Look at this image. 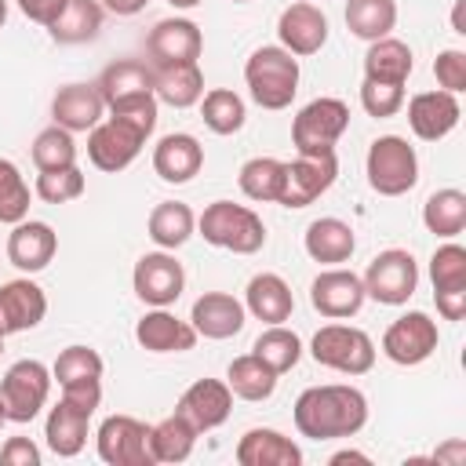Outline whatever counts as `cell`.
<instances>
[{
  "mask_svg": "<svg viewBox=\"0 0 466 466\" xmlns=\"http://www.w3.org/2000/svg\"><path fill=\"white\" fill-rule=\"evenodd\" d=\"M109 109V116H116V120H124V124H131L138 135H153V127H157V109H160V102H157V95L153 91H138V95H127V98H116V102H109L106 106Z\"/></svg>",
  "mask_w": 466,
  "mask_h": 466,
  "instance_id": "46",
  "label": "cell"
},
{
  "mask_svg": "<svg viewBox=\"0 0 466 466\" xmlns=\"http://www.w3.org/2000/svg\"><path fill=\"white\" fill-rule=\"evenodd\" d=\"M244 309L262 324H284L291 320L295 295L280 273H255L244 288Z\"/></svg>",
  "mask_w": 466,
  "mask_h": 466,
  "instance_id": "27",
  "label": "cell"
},
{
  "mask_svg": "<svg viewBox=\"0 0 466 466\" xmlns=\"http://www.w3.org/2000/svg\"><path fill=\"white\" fill-rule=\"evenodd\" d=\"M350 127V106L342 98H313L291 120V146L302 157H328Z\"/></svg>",
  "mask_w": 466,
  "mask_h": 466,
  "instance_id": "5",
  "label": "cell"
},
{
  "mask_svg": "<svg viewBox=\"0 0 466 466\" xmlns=\"http://www.w3.org/2000/svg\"><path fill=\"white\" fill-rule=\"evenodd\" d=\"M339 175V160L335 153L328 157H295L291 164H284V186H280V208H309L317 197H324L335 186Z\"/></svg>",
  "mask_w": 466,
  "mask_h": 466,
  "instance_id": "11",
  "label": "cell"
},
{
  "mask_svg": "<svg viewBox=\"0 0 466 466\" xmlns=\"http://www.w3.org/2000/svg\"><path fill=\"white\" fill-rule=\"evenodd\" d=\"M51 397V371L40 360H15L0 379V411L7 422H33Z\"/></svg>",
  "mask_w": 466,
  "mask_h": 466,
  "instance_id": "7",
  "label": "cell"
},
{
  "mask_svg": "<svg viewBox=\"0 0 466 466\" xmlns=\"http://www.w3.org/2000/svg\"><path fill=\"white\" fill-rule=\"evenodd\" d=\"M451 25H455V33H466V25H462V0H459L455 11H451Z\"/></svg>",
  "mask_w": 466,
  "mask_h": 466,
  "instance_id": "53",
  "label": "cell"
},
{
  "mask_svg": "<svg viewBox=\"0 0 466 466\" xmlns=\"http://www.w3.org/2000/svg\"><path fill=\"white\" fill-rule=\"evenodd\" d=\"M277 36H280V47L291 51L295 58L299 55H317L328 40V18L317 4L309 0H295L291 7L280 11L277 18Z\"/></svg>",
  "mask_w": 466,
  "mask_h": 466,
  "instance_id": "19",
  "label": "cell"
},
{
  "mask_svg": "<svg viewBox=\"0 0 466 466\" xmlns=\"http://www.w3.org/2000/svg\"><path fill=\"white\" fill-rule=\"evenodd\" d=\"M102 357L98 350L91 346H66L51 368V379L58 386H69V382H84V379H102Z\"/></svg>",
  "mask_w": 466,
  "mask_h": 466,
  "instance_id": "43",
  "label": "cell"
},
{
  "mask_svg": "<svg viewBox=\"0 0 466 466\" xmlns=\"http://www.w3.org/2000/svg\"><path fill=\"white\" fill-rule=\"evenodd\" d=\"M415 62H411V47L397 36H382L368 44L364 55V80H386V84H408Z\"/></svg>",
  "mask_w": 466,
  "mask_h": 466,
  "instance_id": "31",
  "label": "cell"
},
{
  "mask_svg": "<svg viewBox=\"0 0 466 466\" xmlns=\"http://www.w3.org/2000/svg\"><path fill=\"white\" fill-rule=\"evenodd\" d=\"M360 106L368 116H393L404 106V84H386V80H364L360 84Z\"/></svg>",
  "mask_w": 466,
  "mask_h": 466,
  "instance_id": "47",
  "label": "cell"
},
{
  "mask_svg": "<svg viewBox=\"0 0 466 466\" xmlns=\"http://www.w3.org/2000/svg\"><path fill=\"white\" fill-rule=\"evenodd\" d=\"M87 422L91 415L69 400L58 397V404L47 411V422H44V437H47V448L58 455V459H73L84 451L87 444Z\"/></svg>",
  "mask_w": 466,
  "mask_h": 466,
  "instance_id": "30",
  "label": "cell"
},
{
  "mask_svg": "<svg viewBox=\"0 0 466 466\" xmlns=\"http://www.w3.org/2000/svg\"><path fill=\"white\" fill-rule=\"evenodd\" d=\"M364 171H368V186L379 197H404L419 182L415 146H408V138H400V135H379L368 146Z\"/></svg>",
  "mask_w": 466,
  "mask_h": 466,
  "instance_id": "4",
  "label": "cell"
},
{
  "mask_svg": "<svg viewBox=\"0 0 466 466\" xmlns=\"http://www.w3.org/2000/svg\"><path fill=\"white\" fill-rule=\"evenodd\" d=\"M309 353H313L317 364H324L331 371H342V375H364L375 364V342H371V335L360 331V328H353V324H324L313 335Z\"/></svg>",
  "mask_w": 466,
  "mask_h": 466,
  "instance_id": "6",
  "label": "cell"
},
{
  "mask_svg": "<svg viewBox=\"0 0 466 466\" xmlns=\"http://www.w3.org/2000/svg\"><path fill=\"white\" fill-rule=\"evenodd\" d=\"M33 164L36 171H58V167H73L76 164V142L73 131L51 124L33 138Z\"/></svg>",
  "mask_w": 466,
  "mask_h": 466,
  "instance_id": "42",
  "label": "cell"
},
{
  "mask_svg": "<svg viewBox=\"0 0 466 466\" xmlns=\"http://www.w3.org/2000/svg\"><path fill=\"white\" fill-rule=\"evenodd\" d=\"M0 353H4V339H0Z\"/></svg>",
  "mask_w": 466,
  "mask_h": 466,
  "instance_id": "57",
  "label": "cell"
},
{
  "mask_svg": "<svg viewBox=\"0 0 466 466\" xmlns=\"http://www.w3.org/2000/svg\"><path fill=\"white\" fill-rule=\"evenodd\" d=\"M58 251V237L47 222H36V218H22L11 226V237H7V258L11 266H18L22 273H40Z\"/></svg>",
  "mask_w": 466,
  "mask_h": 466,
  "instance_id": "22",
  "label": "cell"
},
{
  "mask_svg": "<svg viewBox=\"0 0 466 466\" xmlns=\"http://www.w3.org/2000/svg\"><path fill=\"white\" fill-rule=\"evenodd\" d=\"M29 215V186L22 178V171L0 157V222L15 226Z\"/></svg>",
  "mask_w": 466,
  "mask_h": 466,
  "instance_id": "44",
  "label": "cell"
},
{
  "mask_svg": "<svg viewBox=\"0 0 466 466\" xmlns=\"http://www.w3.org/2000/svg\"><path fill=\"white\" fill-rule=\"evenodd\" d=\"M430 280H433V299L444 320H462L466 313V248L459 244H441L430 258Z\"/></svg>",
  "mask_w": 466,
  "mask_h": 466,
  "instance_id": "14",
  "label": "cell"
},
{
  "mask_svg": "<svg viewBox=\"0 0 466 466\" xmlns=\"http://www.w3.org/2000/svg\"><path fill=\"white\" fill-rule=\"evenodd\" d=\"M7 22V0H0V25Z\"/></svg>",
  "mask_w": 466,
  "mask_h": 466,
  "instance_id": "55",
  "label": "cell"
},
{
  "mask_svg": "<svg viewBox=\"0 0 466 466\" xmlns=\"http://www.w3.org/2000/svg\"><path fill=\"white\" fill-rule=\"evenodd\" d=\"M4 422H7V419H4V411H0V426H4Z\"/></svg>",
  "mask_w": 466,
  "mask_h": 466,
  "instance_id": "56",
  "label": "cell"
},
{
  "mask_svg": "<svg viewBox=\"0 0 466 466\" xmlns=\"http://www.w3.org/2000/svg\"><path fill=\"white\" fill-rule=\"evenodd\" d=\"M142 146H146V135H138L131 124L116 116H106L87 131V157L98 171H109V175L124 171L142 153Z\"/></svg>",
  "mask_w": 466,
  "mask_h": 466,
  "instance_id": "13",
  "label": "cell"
},
{
  "mask_svg": "<svg viewBox=\"0 0 466 466\" xmlns=\"http://www.w3.org/2000/svg\"><path fill=\"white\" fill-rule=\"evenodd\" d=\"M433 76H437L441 91H451V95L466 91V51H459V47L441 51L433 58Z\"/></svg>",
  "mask_w": 466,
  "mask_h": 466,
  "instance_id": "48",
  "label": "cell"
},
{
  "mask_svg": "<svg viewBox=\"0 0 466 466\" xmlns=\"http://www.w3.org/2000/svg\"><path fill=\"white\" fill-rule=\"evenodd\" d=\"M197 437L200 433L175 411V415L160 419L157 426H149V455H153V462H186L193 455Z\"/></svg>",
  "mask_w": 466,
  "mask_h": 466,
  "instance_id": "35",
  "label": "cell"
},
{
  "mask_svg": "<svg viewBox=\"0 0 466 466\" xmlns=\"http://www.w3.org/2000/svg\"><path fill=\"white\" fill-rule=\"evenodd\" d=\"M364 280L353 273V269H342V266H331V269H320L309 284V302L320 317L328 320H346L353 317L360 306H364Z\"/></svg>",
  "mask_w": 466,
  "mask_h": 466,
  "instance_id": "15",
  "label": "cell"
},
{
  "mask_svg": "<svg viewBox=\"0 0 466 466\" xmlns=\"http://www.w3.org/2000/svg\"><path fill=\"white\" fill-rule=\"evenodd\" d=\"M200 116L208 124V131L215 135H237L248 120V109H244V98L229 87H211L204 91L200 98Z\"/></svg>",
  "mask_w": 466,
  "mask_h": 466,
  "instance_id": "40",
  "label": "cell"
},
{
  "mask_svg": "<svg viewBox=\"0 0 466 466\" xmlns=\"http://www.w3.org/2000/svg\"><path fill=\"white\" fill-rule=\"evenodd\" d=\"M98 459L109 466H153L149 455V426L135 415H109L98 433Z\"/></svg>",
  "mask_w": 466,
  "mask_h": 466,
  "instance_id": "9",
  "label": "cell"
},
{
  "mask_svg": "<svg viewBox=\"0 0 466 466\" xmlns=\"http://www.w3.org/2000/svg\"><path fill=\"white\" fill-rule=\"evenodd\" d=\"M302 244H306V255H309L313 262L339 266V262H350V255H353V248H357V237H353L350 222L328 215V218H313V222L306 226Z\"/></svg>",
  "mask_w": 466,
  "mask_h": 466,
  "instance_id": "29",
  "label": "cell"
},
{
  "mask_svg": "<svg viewBox=\"0 0 466 466\" xmlns=\"http://www.w3.org/2000/svg\"><path fill=\"white\" fill-rule=\"evenodd\" d=\"M240 193L248 200H258V204H277L280 200V186H284V160L277 157H251L240 175Z\"/></svg>",
  "mask_w": 466,
  "mask_h": 466,
  "instance_id": "39",
  "label": "cell"
},
{
  "mask_svg": "<svg viewBox=\"0 0 466 466\" xmlns=\"http://www.w3.org/2000/svg\"><path fill=\"white\" fill-rule=\"evenodd\" d=\"M204 51L200 25L189 18H160L146 36L149 66H175V62H197Z\"/></svg>",
  "mask_w": 466,
  "mask_h": 466,
  "instance_id": "16",
  "label": "cell"
},
{
  "mask_svg": "<svg viewBox=\"0 0 466 466\" xmlns=\"http://www.w3.org/2000/svg\"><path fill=\"white\" fill-rule=\"evenodd\" d=\"M364 295L382 306H404L419 288V262L404 248L379 251L364 269Z\"/></svg>",
  "mask_w": 466,
  "mask_h": 466,
  "instance_id": "8",
  "label": "cell"
},
{
  "mask_svg": "<svg viewBox=\"0 0 466 466\" xmlns=\"http://www.w3.org/2000/svg\"><path fill=\"white\" fill-rule=\"evenodd\" d=\"M244 84L262 109H288L299 91V58L284 47H255L244 62Z\"/></svg>",
  "mask_w": 466,
  "mask_h": 466,
  "instance_id": "2",
  "label": "cell"
},
{
  "mask_svg": "<svg viewBox=\"0 0 466 466\" xmlns=\"http://www.w3.org/2000/svg\"><path fill=\"white\" fill-rule=\"evenodd\" d=\"M87 182H84V171L73 164V167H58V171H40L36 175V197L44 204H69L76 197H84Z\"/></svg>",
  "mask_w": 466,
  "mask_h": 466,
  "instance_id": "45",
  "label": "cell"
},
{
  "mask_svg": "<svg viewBox=\"0 0 466 466\" xmlns=\"http://www.w3.org/2000/svg\"><path fill=\"white\" fill-rule=\"evenodd\" d=\"M422 222L433 237H459L466 229V193L462 189H437L426 204H422Z\"/></svg>",
  "mask_w": 466,
  "mask_h": 466,
  "instance_id": "38",
  "label": "cell"
},
{
  "mask_svg": "<svg viewBox=\"0 0 466 466\" xmlns=\"http://www.w3.org/2000/svg\"><path fill=\"white\" fill-rule=\"evenodd\" d=\"M146 229H149V240H153L157 248L175 251V248H182V244L193 237L197 215H193V208L182 204V200H160V204L149 211Z\"/></svg>",
  "mask_w": 466,
  "mask_h": 466,
  "instance_id": "32",
  "label": "cell"
},
{
  "mask_svg": "<svg viewBox=\"0 0 466 466\" xmlns=\"http://www.w3.org/2000/svg\"><path fill=\"white\" fill-rule=\"evenodd\" d=\"M4 466H40V448L29 437H7L0 448Z\"/></svg>",
  "mask_w": 466,
  "mask_h": 466,
  "instance_id": "49",
  "label": "cell"
},
{
  "mask_svg": "<svg viewBox=\"0 0 466 466\" xmlns=\"http://www.w3.org/2000/svg\"><path fill=\"white\" fill-rule=\"evenodd\" d=\"M51 116L66 131H91L106 116V98L95 84H66L51 98Z\"/></svg>",
  "mask_w": 466,
  "mask_h": 466,
  "instance_id": "24",
  "label": "cell"
},
{
  "mask_svg": "<svg viewBox=\"0 0 466 466\" xmlns=\"http://www.w3.org/2000/svg\"><path fill=\"white\" fill-rule=\"evenodd\" d=\"M277 371L266 368L255 353H244V357H233L229 368H226V386L233 390V397L240 400H269L273 390H277Z\"/></svg>",
  "mask_w": 466,
  "mask_h": 466,
  "instance_id": "34",
  "label": "cell"
},
{
  "mask_svg": "<svg viewBox=\"0 0 466 466\" xmlns=\"http://www.w3.org/2000/svg\"><path fill=\"white\" fill-rule=\"evenodd\" d=\"M346 25L357 40H382L397 25V0H346Z\"/></svg>",
  "mask_w": 466,
  "mask_h": 466,
  "instance_id": "36",
  "label": "cell"
},
{
  "mask_svg": "<svg viewBox=\"0 0 466 466\" xmlns=\"http://www.w3.org/2000/svg\"><path fill=\"white\" fill-rule=\"evenodd\" d=\"M204 167V146L186 135V131H175V135H164L157 146H153V171L171 182V186H182L189 182L197 171Z\"/></svg>",
  "mask_w": 466,
  "mask_h": 466,
  "instance_id": "25",
  "label": "cell"
},
{
  "mask_svg": "<svg viewBox=\"0 0 466 466\" xmlns=\"http://www.w3.org/2000/svg\"><path fill=\"white\" fill-rule=\"evenodd\" d=\"M251 353H255L266 368H273L277 375H284V371H291V368L299 364V357H302V339H299L291 328H284V324H269V328L255 339Z\"/></svg>",
  "mask_w": 466,
  "mask_h": 466,
  "instance_id": "41",
  "label": "cell"
},
{
  "mask_svg": "<svg viewBox=\"0 0 466 466\" xmlns=\"http://www.w3.org/2000/svg\"><path fill=\"white\" fill-rule=\"evenodd\" d=\"M459 116H462V106H459V95L451 91H422L408 102V124L415 131V138L422 142H441L444 135H451L459 127Z\"/></svg>",
  "mask_w": 466,
  "mask_h": 466,
  "instance_id": "20",
  "label": "cell"
},
{
  "mask_svg": "<svg viewBox=\"0 0 466 466\" xmlns=\"http://www.w3.org/2000/svg\"><path fill=\"white\" fill-rule=\"evenodd\" d=\"M197 433H208V430H218L229 411H233V390L222 382V379H197L182 397H178V408H175Z\"/></svg>",
  "mask_w": 466,
  "mask_h": 466,
  "instance_id": "17",
  "label": "cell"
},
{
  "mask_svg": "<svg viewBox=\"0 0 466 466\" xmlns=\"http://www.w3.org/2000/svg\"><path fill=\"white\" fill-rule=\"evenodd\" d=\"M244 302L226 295V291H204L193 309H189V324L197 328V335L204 339H233L244 328Z\"/></svg>",
  "mask_w": 466,
  "mask_h": 466,
  "instance_id": "23",
  "label": "cell"
},
{
  "mask_svg": "<svg viewBox=\"0 0 466 466\" xmlns=\"http://www.w3.org/2000/svg\"><path fill=\"white\" fill-rule=\"evenodd\" d=\"M342 462H364V466H368L371 459H368L364 451H335V455H331V466H342Z\"/></svg>",
  "mask_w": 466,
  "mask_h": 466,
  "instance_id": "52",
  "label": "cell"
},
{
  "mask_svg": "<svg viewBox=\"0 0 466 466\" xmlns=\"http://www.w3.org/2000/svg\"><path fill=\"white\" fill-rule=\"evenodd\" d=\"M295 430L309 441H335V437H353L368 422V397L357 386L328 382V386H309L295 400Z\"/></svg>",
  "mask_w": 466,
  "mask_h": 466,
  "instance_id": "1",
  "label": "cell"
},
{
  "mask_svg": "<svg viewBox=\"0 0 466 466\" xmlns=\"http://www.w3.org/2000/svg\"><path fill=\"white\" fill-rule=\"evenodd\" d=\"M233 4H248V0H233Z\"/></svg>",
  "mask_w": 466,
  "mask_h": 466,
  "instance_id": "58",
  "label": "cell"
},
{
  "mask_svg": "<svg viewBox=\"0 0 466 466\" xmlns=\"http://www.w3.org/2000/svg\"><path fill=\"white\" fill-rule=\"evenodd\" d=\"M197 229L200 237L211 244V248H222V251H233V255H255L262 251L266 244V226L262 218L244 208V204H233V200H215L204 208V215L197 218Z\"/></svg>",
  "mask_w": 466,
  "mask_h": 466,
  "instance_id": "3",
  "label": "cell"
},
{
  "mask_svg": "<svg viewBox=\"0 0 466 466\" xmlns=\"http://www.w3.org/2000/svg\"><path fill=\"white\" fill-rule=\"evenodd\" d=\"M171 7H178V11H189V7H197V4H204V0H167Z\"/></svg>",
  "mask_w": 466,
  "mask_h": 466,
  "instance_id": "54",
  "label": "cell"
},
{
  "mask_svg": "<svg viewBox=\"0 0 466 466\" xmlns=\"http://www.w3.org/2000/svg\"><path fill=\"white\" fill-rule=\"evenodd\" d=\"M18 7H22V15H25L29 22L51 25V22L58 18V11L66 7V0H18Z\"/></svg>",
  "mask_w": 466,
  "mask_h": 466,
  "instance_id": "50",
  "label": "cell"
},
{
  "mask_svg": "<svg viewBox=\"0 0 466 466\" xmlns=\"http://www.w3.org/2000/svg\"><path fill=\"white\" fill-rule=\"evenodd\" d=\"M146 4H149V0H102V7H109V11H113V15H120V18L138 15Z\"/></svg>",
  "mask_w": 466,
  "mask_h": 466,
  "instance_id": "51",
  "label": "cell"
},
{
  "mask_svg": "<svg viewBox=\"0 0 466 466\" xmlns=\"http://www.w3.org/2000/svg\"><path fill=\"white\" fill-rule=\"evenodd\" d=\"M102 29V4L98 0H66L58 18L47 25L55 44H87Z\"/></svg>",
  "mask_w": 466,
  "mask_h": 466,
  "instance_id": "33",
  "label": "cell"
},
{
  "mask_svg": "<svg viewBox=\"0 0 466 466\" xmlns=\"http://www.w3.org/2000/svg\"><path fill=\"white\" fill-rule=\"evenodd\" d=\"M153 73V95L164 106L189 109L204 98V73L197 62H175V66H149Z\"/></svg>",
  "mask_w": 466,
  "mask_h": 466,
  "instance_id": "28",
  "label": "cell"
},
{
  "mask_svg": "<svg viewBox=\"0 0 466 466\" xmlns=\"http://www.w3.org/2000/svg\"><path fill=\"white\" fill-rule=\"evenodd\" d=\"M131 288L146 306H171L186 288V269L171 251H149L135 262Z\"/></svg>",
  "mask_w": 466,
  "mask_h": 466,
  "instance_id": "12",
  "label": "cell"
},
{
  "mask_svg": "<svg viewBox=\"0 0 466 466\" xmlns=\"http://www.w3.org/2000/svg\"><path fill=\"white\" fill-rule=\"evenodd\" d=\"M98 95L109 102L116 98H127V95H138V91H153V73H149V62H138V58H120L113 66L102 69V76L95 80Z\"/></svg>",
  "mask_w": 466,
  "mask_h": 466,
  "instance_id": "37",
  "label": "cell"
},
{
  "mask_svg": "<svg viewBox=\"0 0 466 466\" xmlns=\"http://www.w3.org/2000/svg\"><path fill=\"white\" fill-rule=\"evenodd\" d=\"M47 317V295L29 277L0 284V339L36 328Z\"/></svg>",
  "mask_w": 466,
  "mask_h": 466,
  "instance_id": "18",
  "label": "cell"
},
{
  "mask_svg": "<svg viewBox=\"0 0 466 466\" xmlns=\"http://www.w3.org/2000/svg\"><path fill=\"white\" fill-rule=\"evenodd\" d=\"M135 339L142 350L149 353H186L197 346V328L189 320H178L175 313H167V306H153L138 324H135Z\"/></svg>",
  "mask_w": 466,
  "mask_h": 466,
  "instance_id": "21",
  "label": "cell"
},
{
  "mask_svg": "<svg viewBox=\"0 0 466 466\" xmlns=\"http://www.w3.org/2000/svg\"><path fill=\"white\" fill-rule=\"evenodd\" d=\"M437 342H441L437 320L426 317V313H419V309H411V313L397 317V320L386 328V335H382V353H386L393 364H400V368H415V364H422V360L433 357Z\"/></svg>",
  "mask_w": 466,
  "mask_h": 466,
  "instance_id": "10",
  "label": "cell"
},
{
  "mask_svg": "<svg viewBox=\"0 0 466 466\" xmlns=\"http://www.w3.org/2000/svg\"><path fill=\"white\" fill-rule=\"evenodd\" d=\"M237 462L240 466H299L302 462V448L284 437L280 430L269 426H255L237 441Z\"/></svg>",
  "mask_w": 466,
  "mask_h": 466,
  "instance_id": "26",
  "label": "cell"
}]
</instances>
